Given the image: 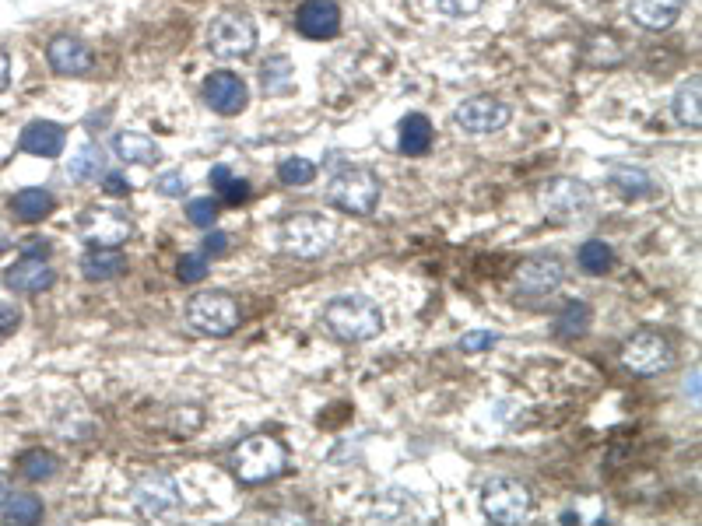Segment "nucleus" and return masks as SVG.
I'll use <instances>...</instances> for the list:
<instances>
[{"instance_id":"nucleus-8","label":"nucleus","mask_w":702,"mask_h":526,"mask_svg":"<svg viewBox=\"0 0 702 526\" xmlns=\"http://www.w3.org/2000/svg\"><path fill=\"white\" fill-rule=\"evenodd\" d=\"M257 46V25L246 15H218L208 25V50L218 60H243Z\"/></svg>"},{"instance_id":"nucleus-40","label":"nucleus","mask_w":702,"mask_h":526,"mask_svg":"<svg viewBox=\"0 0 702 526\" xmlns=\"http://www.w3.org/2000/svg\"><path fill=\"white\" fill-rule=\"evenodd\" d=\"M102 190L109 193V197H130V179L123 176V172H106V179H102Z\"/></svg>"},{"instance_id":"nucleus-4","label":"nucleus","mask_w":702,"mask_h":526,"mask_svg":"<svg viewBox=\"0 0 702 526\" xmlns=\"http://www.w3.org/2000/svg\"><path fill=\"white\" fill-rule=\"evenodd\" d=\"M327 200L344 214H373L380 204V176L362 165L341 169L337 176H330Z\"/></svg>"},{"instance_id":"nucleus-36","label":"nucleus","mask_w":702,"mask_h":526,"mask_svg":"<svg viewBox=\"0 0 702 526\" xmlns=\"http://www.w3.org/2000/svg\"><path fill=\"white\" fill-rule=\"evenodd\" d=\"M432 4H436V11L446 18H471L485 0H432Z\"/></svg>"},{"instance_id":"nucleus-16","label":"nucleus","mask_w":702,"mask_h":526,"mask_svg":"<svg viewBox=\"0 0 702 526\" xmlns=\"http://www.w3.org/2000/svg\"><path fill=\"white\" fill-rule=\"evenodd\" d=\"M295 29L306 39H334L341 32V8L334 0H306L295 11Z\"/></svg>"},{"instance_id":"nucleus-11","label":"nucleus","mask_w":702,"mask_h":526,"mask_svg":"<svg viewBox=\"0 0 702 526\" xmlns=\"http://www.w3.org/2000/svg\"><path fill=\"white\" fill-rule=\"evenodd\" d=\"M509 120H513V109H509L506 102L492 99V95H474V99L460 102L457 113H453L457 130H464V134H471V137L495 134V130H502Z\"/></svg>"},{"instance_id":"nucleus-28","label":"nucleus","mask_w":702,"mask_h":526,"mask_svg":"<svg viewBox=\"0 0 702 526\" xmlns=\"http://www.w3.org/2000/svg\"><path fill=\"white\" fill-rule=\"evenodd\" d=\"M576 260H580V271L608 274L611 267H615V249H611L604 239H587L580 246V253H576Z\"/></svg>"},{"instance_id":"nucleus-22","label":"nucleus","mask_w":702,"mask_h":526,"mask_svg":"<svg viewBox=\"0 0 702 526\" xmlns=\"http://www.w3.org/2000/svg\"><path fill=\"white\" fill-rule=\"evenodd\" d=\"M113 151H116V158L127 165H155L158 158H162L158 144L151 141L148 134H137V130H120V134L113 137Z\"/></svg>"},{"instance_id":"nucleus-21","label":"nucleus","mask_w":702,"mask_h":526,"mask_svg":"<svg viewBox=\"0 0 702 526\" xmlns=\"http://www.w3.org/2000/svg\"><path fill=\"white\" fill-rule=\"evenodd\" d=\"M127 271V256L120 253V246H92L81 256V274L88 281H113Z\"/></svg>"},{"instance_id":"nucleus-3","label":"nucleus","mask_w":702,"mask_h":526,"mask_svg":"<svg viewBox=\"0 0 702 526\" xmlns=\"http://www.w3.org/2000/svg\"><path fill=\"white\" fill-rule=\"evenodd\" d=\"M281 249L288 256H299V260H316V256L330 253V246L337 242V225L334 218H323L313 211L288 214L281 221Z\"/></svg>"},{"instance_id":"nucleus-33","label":"nucleus","mask_w":702,"mask_h":526,"mask_svg":"<svg viewBox=\"0 0 702 526\" xmlns=\"http://www.w3.org/2000/svg\"><path fill=\"white\" fill-rule=\"evenodd\" d=\"M260 74H264L267 92H288L292 88V64H288V57H271Z\"/></svg>"},{"instance_id":"nucleus-39","label":"nucleus","mask_w":702,"mask_h":526,"mask_svg":"<svg viewBox=\"0 0 702 526\" xmlns=\"http://www.w3.org/2000/svg\"><path fill=\"white\" fill-rule=\"evenodd\" d=\"M18 323H22V313L15 306H8V302H0V344L8 341V337H15Z\"/></svg>"},{"instance_id":"nucleus-10","label":"nucleus","mask_w":702,"mask_h":526,"mask_svg":"<svg viewBox=\"0 0 702 526\" xmlns=\"http://www.w3.org/2000/svg\"><path fill=\"white\" fill-rule=\"evenodd\" d=\"M622 362H625V369L636 372V376H660V372H667L674 365V351H671V344H667V337L653 334V330H643V334H636L632 341H625Z\"/></svg>"},{"instance_id":"nucleus-35","label":"nucleus","mask_w":702,"mask_h":526,"mask_svg":"<svg viewBox=\"0 0 702 526\" xmlns=\"http://www.w3.org/2000/svg\"><path fill=\"white\" fill-rule=\"evenodd\" d=\"M176 274H180L183 285H197V281L208 278V256H204V253H187L180 260V267H176Z\"/></svg>"},{"instance_id":"nucleus-12","label":"nucleus","mask_w":702,"mask_h":526,"mask_svg":"<svg viewBox=\"0 0 702 526\" xmlns=\"http://www.w3.org/2000/svg\"><path fill=\"white\" fill-rule=\"evenodd\" d=\"M78 228L85 235V242H92V246H120L134 232L130 214L116 211V207H92V211L81 214Z\"/></svg>"},{"instance_id":"nucleus-32","label":"nucleus","mask_w":702,"mask_h":526,"mask_svg":"<svg viewBox=\"0 0 702 526\" xmlns=\"http://www.w3.org/2000/svg\"><path fill=\"white\" fill-rule=\"evenodd\" d=\"M278 179L285 186H309L316 179V165L309 162V158L292 155V158H285V162L278 165Z\"/></svg>"},{"instance_id":"nucleus-41","label":"nucleus","mask_w":702,"mask_h":526,"mask_svg":"<svg viewBox=\"0 0 702 526\" xmlns=\"http://www.w3.org/2000/svg\"><path fill=\"white\" fill-rule=\"evenodd\" d=\"M201 253L204 256H225V253H229V235H225V232H211V228H208V239H204Z\"/></svg>"},{"instance_id":"nucleus-25","label":"nucleus","mask_w":702,"mask_h":526,"mask_svg":"<svg viewBox=\"0 0 702 526\" xmlns=\"http://www.w3.org/2000/svg\"><path fill=\"white\" fill-rule=\"evenodd\" d=\"M611 186L629 200L653 197V193H657V183H653L643 169H629V165H615V169H611Z\"/></svg>"},{"instance_id":"nucleus-44","label":"nucleus","mask_w":702,"mask_h":526,"mask_svg":"<svg viewBox=\"0 0 702 526\" xmlns=\"http://www.w3.org/2000/svg\"><path fill=\"white\" fill-rule=\"evenodd\" d=\"M8 495H11V481H8V474L0 470V505L8 502Z\"/></svg>"},{"instance_id":"nucleus-42","label":"nucleus","mask_w":702,"mask_h":526,"mask_svg":"<svg viewBox=\"0 0 702 526\" xmlns=\"http://www.w3.org/2000/svg\"><path fill=\"white\" fill-rule=\"evenodd\" d=\"M46 253H50V242L46 239H25L22 256H36V260H43Z\"/></svg>"},{"instance_id":"nucleus-19","label":"nucleus","mask_w":702,"mask_h":526,"mask_svg":"<svg viewBox=\"0 0 702 526\" xmlns=\"http://www.w3.org/2000/svg\"><path fill=\"white\" fill-rule=\"evenodd\" d=\"M685 11V0H629V18L646 32H664Z\"/></svg>"},{"instance_id":"nucleus-27","label":"nucleus","mask_w":702,"mask_h":526,"mask_svg":"<svg viewBox=\"0 0 702 526\" xmlns=\"http://www.w3.org/2000/svg\"><path fill=\"white\" fill-rule=\"evenodd\" d=\"M102 169H106V158H102L99 144H85V148L71 158V165H67L74 183H95V179L102 176Z\"/></svg>"},{"instance_id":"nucleus-29","label":"nucleus","mask_w":702,"mask_h":526,"mask_svg":"<svg viewBox=\"0 0 702 526\" xmlns=\"http://www.w3.org/2000/svg\"><path fill=\"white\" fill-rule=\"evenodd\" d=\"M0 512H4V519L8 523H39L43 519V498L36 495H8V502L0 505Z\"/></svg>"},{"instance_id":"nucleus-13","label":"nucleus","mask_w":702,"mask_h":526,"mask_svg":"<svg viewBox=\"0 0 702 526\" xmlns=\"http://www.w3.org/2000/svg\"><path fill=\"white\" fill-rule=\"evenodd\" d=\"M562 278H566L562 260H555V256H531L516 271V292L531 295V299H545V295L559 292Z\"/></svg>"},{"instance_id":"nucleus-34","label":"nucleus","mask_w":702,"mask_h":526,"mask_svg":"<svg viewBox=\"0 0 702 526\" xmlns=\"http://www.w3.org/2000/svg\"><path fill=\"white\" fill-rule=\"evenodd\" d=\"M187 218H190V225H197V228H215V221H218V200L194 197L187 204Z\"/></svg>"},{"instance_id":"nucleus-2","label":"nucleus","mask_w":702,"mask_h":526,"mask_svg":"<svg viewBox=\"0 0 702 526\" xmlns=\"http://www.w3.org/2000/svg\"><path fill=\"white\" fill-rule=\"evenodd\" d=\"M288 470V449L271 435H250L232 453V474L239 484H267Z\"/></svg>"},{"instance_id":"nucleus-9","label":"nucleus","mask_w":702,"mask_h":526,"mask_svg":"<svg viewBox=\"0 0 702 526\" xmlns=\"http://www.w3.org/2000/svg\"><path fill=\"white\" fill-rule=\"evenodd\" d=\"M130 502H134V509L148 519L169 516V512L180 505V484H176L172 474L155 470V474L137 477L134 488H130Z\"/></svg>"},{"instance_id":"nucleus-30","label":"nucleus","mask_w":702,"mask_h":526,"mask_svg":"<svg viewBox=\"0 0 702 526\" xmlns=\"http://www.w3.org/2000/svg\"><path fill=\"white\" fill-rule=\"evenodd\" d=\"M211 186H215L225 204H243V200H250V183L232 176L229 165H215V169H211Z\"/></svg>"},{"instance_id":"nucleus-17","label":"nucleus","mask_w":702,"mask_h":526,"mask_svg":"<svg viewBox=\"0 0 702 526\" xmlns=\"http://www.w3.org/2000/svg\"><path fill=\"white\" fill-rule=\"evenodd\" d=\"M53 281H57V274L43 260H36V256H22V260L11 263L8 271H4V288L15 295L46 292V288H53Z\"/></svg>"},{"instance_id":"nucleus-1","label":"nucleus","mask_w":702,"mask_h":526,"mask_svg":"<svg viewBox=\"0 0 702 526\" xmlns=\"http://www.w3.org/2000/svg\"><path fill=\"white\" fill-rule=\"evenodd\" d=\"M323 323L337 341L362 344L380 337L383 330V309L369 295H337L323 309Z\"/></svg>"},{"instance_id":"nucleus-14","label":"nucleus","mask_w":702,"mask_h":526,"mask_svg":"<svg viewBox=\"0 0 702 526\" xmlns=\"http://www.w3.org/2000/svg\"><path fill=\"white\" fill-rule=\"evenodd\" d=\"M204 102L215 109L218 116H239L250 102V88L239 74L215 71L204 78Z\"/></svg>"},{"instance_id":"nucleus-37","label":"nucleus","mask_w":702,"mask_h":526,"mask_svg":"<svg viewBox=\"0 0 702 526\" xmlns=\"http://www.w3.org/2000/svg\"><path fill=\"white\" fill-rule=\"evenodd\" d=\"M495 341H499V334H492V330H471V334L460 337V351L464 355H478V351L492 348Z\"/></svg>"},{"instance_id":"nucleus-38","label":"nucleus","mask_w":702,"mask_h":526,"mask_svg":"<svg viewBox=\"0 0 702 526\" xmlns=\"http://www.w3.org/2000/svg\"><path fill=\"white\" fill-rule=\"evenodd\" d=\"M155 186L162 197H183L187 193V176L183 172H165V176H158Z\"/></svg>"},{"instance_id":"nucleus-20","label":"nucleus","mask_w":702,"mask_h":526,"mask_svg":"<svg viewBox=\"0 0 702 526\" xmlns=\"http://www.w3.org/2000/svg\"><path fill=\"white\" fill-rule=\"evenodd\" d=\"M53 211H57V197L46 186H25L11 197V214L25 225H36V221L50 218Z\"/></svg>"},{"instance_id":"nucleus-6","label":"nucleus","mask_w":702,"mask_h":526,"mask_svg":"<svg viewBox=\"0 0 702 526\" xmlns=\"http://www.w3.org/2000/svg\"><path fill=\"white\" fill-rule=\"evenodd\" d=\"M187 323L204 337H229L239 327V306L225 292H201L187 302Z\"/></svg>"},{"instance_id":"nucleus-31","label":"nucleus","mask_w":702,"mask_h":526,"mask_svg":"<svg viewBox=\"0 0 702 526\" xmlns=\"http://www.w3.org/2000/svg\"><path fill=\"white\" fill-rule=\"evenodd\" d=\"M590 327V306L587 302H566V309L559 313V320H555V334L559 337H583Z\"/></svg>"},{"instance_id":"nucleus-23","label":"nucleus","mask_w":702,"mask_h":526,"mask_svg":"<svg viewBox=\"0 0 702 526\" xmlns=\"http://www.w3.org/2000/svg\"><path fill=\"white\" fill-rule=\"evenodd\" d=\"M432 137H436V130H432L429 116L411 113V116H404V120H401V141H397V144H401V151L408 158H422V155H429Z\"/></svg>"},{"instance_id":"nucleus-7","label":"nucleus","mask_w":702,"mask_h":526,"mask_svg":"<svg viewBox=\"0 0 702 526\" xmlns=\"http://www.w3.org/2000/svg\"><path fill=\"white\" fill-rule=\"evenodd\" d=\"M538 204H541V211L555 221H580L583 214H590V207H594V193H590V186L580 183V179L559 176L541 186Z\"/></svg>"},{"instance_id":"nucleus-26","label":"nucleus","mask_w":702,"mask_h":526,"mask_svg":"<svg viewBox=\"0 0 702 526\" xmlns=\"http://www.w3.org/2000/svg\"><path fill=\"white\" fill-rule=\"evenodd\" d=\"M57 467H60V460L50 453V449H25V453L18 456V474L32 484L50 481V477L57 474Z\"/></svg>"},{"instance_id":"nucleus-45","label":"nucleus","mask_w":702,"mask_h":526,"mask_svg":"<svg viewBox=\"0 0 702 526\" xmlns=\"http://www.w3.org/2000/svg\"><path fill=\"white\" fill-rule=\"evenodd\" d=\"M8 246H11V242H8V239H4V232H0V256L8 253Z\"/></svg>"},{"instance_id":"nucleus-5","label":"nucleus","mask_w":702,"mask_h":526,"mask_svg":"<svg viewBox=\"0 0 702 526\" xmlns=\"http://www.w3.org/2000/svg\"><path fill=\"white\" fill-rule=\"evenodd\" d=\"M531 488L516 477H492L481 488V509L492 523H520L531 512Z\"/></svg>"},{"instance_id":"nucleus-18","label":"nucleus","mask_w":702,"mask_h":526,"mask_svg":"<svg viewBox=\"0 0 702 526\" xmlns=\"http://www.w3.org/2000/svg\"><path fill=\"white\" fill-rule=\"evenodd\" d=\"M67 144V130L53 120H32L29 127L18 137V148L25 155H39V158H60Z\"/></svg>"},{"instance_id":"nucleus-43","label":"nucleus","mask_w":702,"mask_h":526,"mask_svg":"<svg viewBox=\"0 0 702 526\" xmlns=\"http://www.w3.org/2000/svg\"><path fill=\"white\" fill-rule=\"evenodd\" d=\"M8 81H11V57L4 50H0V92L8 88Z\"/></svg>"},{"instance_id":"nucleus-24","label":"nucleus","mask_w":702,"mask_h":526,"mask_svg":"<svg viewBox=\"0 0 702 526\" xmlns=\"http://www.w3.org/2000/svg\"><path fill=\"white\" fill-rule=\"evenodd\" d=\"M699 99H702V81H699V78H688L685 85H681L678 92H674L671 109H674V120H678L681 127L699 130V123H702Z\"/></svg>"},{"instance_id":"nucleus-15","label":"nucleus","mask_w":702,"mask_h":526,"mask_svg":"<svg viewBox=\"0 0 702 526\" xmlns=\"http://www.w3.org/2000/svg\"><path fill=\"white\" fill-rule=\"evenodd\" d=\"M46 60H50V71L60 74V78H85L95 67V53L88 43L74 36H57L50 46H46Z\"/></svg>"}]
</instances>
